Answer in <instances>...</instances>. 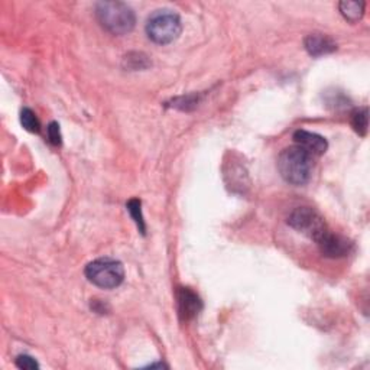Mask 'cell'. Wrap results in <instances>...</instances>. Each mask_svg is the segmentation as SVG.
Returning a JSON list of instances; mask_svg holds the SVG:
<instances>
[{"label":"cell","mask_w":370,"mask_h":370,"mask_svg":"<svg viewBox=\"0 0 370 370\" xmlns=\"http://www.w3.org/2000/svg\"><path fill=\"white\" fill-rule=\"evenodd\" d=\"M278 169L288 184L304 185L311 178L313 156L297 145L287 147L278 158Z\"/></svg>","instance_id":"6da1fadb"},{"label":"cell","mask_w":370,"mask_h":370,"mask_svg":"<svg viewBox=\"0 0 370 370\" xmlns=\"http://www.w3.org/2000/svg\"><path fill=\"white\" fill-rule=\"evenodd\" d=\"M96 17L106 31L114 35L129 34L135 28V13L122 2H100L96 5Z\"/></svg>","instance_id":"7a4b0ae2"},{"label":"cell","mask_w":370,"mask_h":370,"mask_svg":"<svg viewBox=\"0 0 370 370\" xmlns=\"http://www.w3.org/2000/svg\"><path fill=\"white\" fill-rule=\"evenodd\" d=\"M183 31L181 19L168 9H161L151 14L146 23V34L151 41L159 45H167L180 37Z\"/></svg>","instance_id":"3957f363"},{"label":"cell","mask_w":370,"mask_h":370,"mask_svg":"<svg viewBox=\"0 0 370 370\" xmlns=\"http://www.w3.org/2000/svg\"><path fill=\"white\" fill-rule=\"evenodd\" d=\"M85 276L99 288L113 289L123 282L125 269L119 260L112 258H100L87 265Z\"/></svg>","instance_id":"277c9868"},{"label":"cell","mask_w":370,"mask_h":370,"mask_svg":"<svg viewBox=\"0 0 370 370\" xmlns=\"http://www.w3.org/2000/svg\"><path fill=\"white\" fill-rule=\"evenodd\" d=\"M288 225L316 242L329 230L322 217L313 209H309V207H298V209H295L288 217Z\"/></svg>","instance_id":"5b68a950"},{"label":"cell","mask_w":370,"mask_h":370,"mask_svg":"<svg viewBox=\"0 0 370 370\" xmlns=\"http://www.w3.org/2000/svg\"><path fill=\"white\" fill-rule=\"evenodd\" d=\"M317 245L321 254L327 258H343L351 249V243L347 239L331 233L330 230H327L317 240Z\"/></svg>","instance_id":"8992f818"},{"label":"cell","mask_w":370,"mask_h":370,"mask_svg":"<svg viewBox=\"0 0 370 370\" xmlns=\"http://www.w3.org/2000/svg\"><path fill=\"white\" fill-rule=\"evenodd\" d=\"M294 141L301 150L308 152L311 156H320L327 151L329 143L322 136L308 130H297L294 133Z\"/></svg>","instance_id":"52a82bcc"},{"label":"cell","mask_w":370,"mask_h":370,"mask_svg":"<svg viewBox=\"0 0 370 370\" xmlns=\"http://www.w3.org/2000/svg\"><path fill=\"white\" fill-rule=\"evenodd\" d=\"M176 301H178L180 316L184 320L194 318L203 308L200 297L189 288H180L178 292H176Z\"/></svg>","instance_id":"ba28073f"},{"label":"cell","mask_w":370,"mask_h":370,"mask_svg":"<svg viewBox=\"0 0 370 370\" xmlns=\"http://www.w3.org/2000/svg\"><path fill=\"white\" fill-rule=\"evenodd\" d=\"M305 50L311 56H322L337 50L336 42L322 34H311L305 38Z\"/></svg>","instance_id":"9c48e42d"},{"label":"cell","mask_w":370,"mask_h":370,"mask_svg":"<svg viewBox=\"0 0 370 370\" xmlns=\"http://www.w3.org/2000/svg\"><path fill=\"white\" fill-rule=\"evenodd\" d=\"M340 12H342L343 18L351 23H356L360 21L364 14V3L363 2H342L338 5Z\"/></svg>","instance_id":"30bf717a"},{"label":"cell","mask_w":370,"mask_h":370,"mask_svg":"<svg viewBox=\"0 0 370 370\" xmlns=\"http://www.w3.org/2000/svg\"><path fill=\"white\" fill-rule=\"evenodd\" d=\"M367 122H369V112L366 107L354 110L351 114V126L354 127L359 135L364 136L367 133Z\"/></svg>","instance_id":"8fae6325"},{"label":"cell","mask_w":370,"mask_h":370,"mask_svg":"<svg viewBox=\"0 0 370 370\" xmlns=\"http://www.w3.org/2000/svg\"><path fill=\"white\" fill-rule=\"evenodd\" d=\"M125 67L129 68L130 71H136V70H143L151 65V63L147 61V56L139 52H133L125 56Z\"/></svg>","instance_id":"7c38bea8"},{"label":"cell","mask_w":370,"mask_h":370,"mask_svg":"<svg viewBox=\"0 0 370 370\" xmlns=\"http://www.w3.org/2000/svg\"><path fill=\"white\" fill-rule=\"evenodd\" d=\"M141 201L136 200V198H133L127 203V210L132 216V218L135 220V223L138 226V229L141 230L142 234L146 233V226H145V220H143V216H142V209H141Z\"/></svg>","instance_id":"4fadbf2b"},{"label":"cell","mask_w":370,"mask_h":370,"mask_svg":"<svg viewBox=\"0 0 370 370\" xmlns=\"http://www.w3.org/2000/svg\"><path fill=\"white\" fill-rule=\"evenodd\" d=\"M21 123L28 132L38 133L41 130V123L38 121V117L31 109H23L21 112Z\"/></svg>","instance_id":"5bb4252c"},{"label":"cell","mask_w":370,"mask_h":370,"mask_svg":"<svg viewBox=\"0 0 370 370\" xmlns=\"http://www.w3.org/2000/svg\"><path fill=\"white\" fill-rule=\"evenodd\" d=\"M17 366L19 369H25V370H35V369H39V364L38 362L31 358V356H28V354H21V356L17 358Z\"/></svg>","instance_id":"9a60e30c"},{"label":"cell","mask_w":370,"mask_h":370,"mask_svg":"<svg viewBox=\"0 0 370 370\" xmlns=\"http://www.w3.org/2000/svg\"><path fill=\"white\" fill-rule=\"evenodd\" d=\"M48 141L54 145V146H60L61 145V132H60V125L56 122H52L48 129Z\"/></svg>","instance_id":"2e32d148"}]
</instances>
